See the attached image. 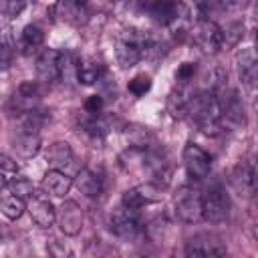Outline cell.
Here are the masks:
<instances>
[{
	"instance_id": "obj_27",
	"label": "cell",
	"mask_w": 258,
	"mask_h": 258,
	"mask_svg": "<svg viewBox=\"0 0 258 258\" xmlns=\"http://www.w3.org/2000/svg\"><path fill=\"white\" fill-rule=\"evenodd\" d=\"M194 75H196V64H194V62H183V64H179V69L175 71V81H177L179 85H187V83L194 79Z\"/></svg>"
},
{
	"instance_id": "obj_21",
	"label": "cell",
	"mask_w": 258,
	"mask_h": 258,
	"mask_svg": "<svg viewBox=\"0 0 258 258\" xmlns=\"http://www.w3.org/2000/svg\"><path fill=\"white\" fill-rule=\"evenodd\" d=\"M244 32H246V28L240 20H234V22H228L226 26H222V50L236 46L244 38Z\"/></svg>"
},
{
	"instance_id": "obj_4",
	"label": "cell",
	"mask_w": 258,
	"mask_h": 258,
	"mask_svg": "<svg viewBox=\"0 0 258 258\" xmlns=\"http://www.w3.org/2000/svg\"><path fill=\"white\" fill-rule=\"evenodd\" d=\"M204 200V220L210 224H222L228 216H230V196L226 194V189L220 183H214L206 189V194L202 196Z\"/></svg>"
},
{
	"instance_id": "obj_34",
	"label": "cell",
	"mask_w": 258,
	"mask_h": 258,
	"mask_svg": "<svg viewBox=\"0 0 258 258\" xmlns=\"http://www.w3.org/2000/svg\"><path fill=\"white\" fill-rule=\"evenodd\" d=\"M256 18H258V6H256Z\"/></svg>"
},
{
	"instance_id": "obj_26",
	"label": "cell",
	"mask_w": 258,
	"mask_h": 258,
	"mask_svg": "<svg viewBox=\"0 0 258 258\" xmlns=\"http://www.w3.org/2000/svg\"><path fill=\"white\" fill-rule=\"evenodd\" d=\"M28 2H30V0H4V2H2L4 16H8V18L18 16V14L26 8V4H28Z\"/></svg>"
},
{
	"instance_id": "obj_10",
	"label": "cell",
	"mask_w": 258,
	"mask_h": 258,
	"mask_svg": "<svg viewBox=\"0 0 258 258\" xmlns=\"http://www.w3.org/2000/svg\"><path fill=\"white\" fill-rule=\"evenodd\" d=\"M56 220H58V226L62 230V234L67 236H77L83 228V222H85V216H83V208L73 202V200H67L58 210H56Z\"/></svg>"
},
{
	"instance_id": "obj_12",
	"label": "cell",
	"mask_w": 258,
	"mask_h": 258,
	"mask_svg": "<svg viewBox=\"0 0 258 258\" xmlns=\"http://www.w3.org/2000/svg\"><path fill=\"white\" fill-rule=\"evenodd\" d=\"M236 67L240 81H244L250 89H258V50H240L236 54Z\"/></svg>"
},
{
	"instance_id": "obj_17",
	"label": "cell",
	"mask_w": 258,
	"mask_h": 258,
	"mask_svg": "<svg viewBox=\"0 0 258 258\" xmlns=\"http://www.w3.org/2000/svg\"><path fill=\"white\" fill-rule=\"evenodd\" d=\"M46 163L54 169H62V167H69L73 163V149L67 141H54L48 145L46 153Z\"/></svg>"
},
{
	"instance_id": "obj_31",
	"label": "cell",
	"mask_w": 258,
	"mask_h": 258,
	"mask_svg": "<svg viewBox=\"0 0 258 258\" xmlns=\"http://www.w3.org/2000/svg\"><path fill=\"white\" fill-rule=\"evenodd\" d=\"M139 2V6L143 8V10H147V12H151L153 10V6L159 2V0H137Z\"/></svg>"
},
{
	"instance_id": "obj_15",
	"label": "cell",
	"mask_w": 258,
	"mask_h": 258,
	"mask_svg": "<svg viewBox=\"0 0 258 258\" xmlns=\"http://www.w3.org/2000/svg\"><path fill=\"white\" fill-rule=\"evenodd\" d=\"M14 149L20 157L30 159L40 151V135L38 131H30V129H18L16 137H14Z\"/></svg>"
},
{
	"instance_id": "obj_7",
	"label": "cell",
	"mask_w": 258,
	"mask_h": 258,
	"mask_svg": "<svg viewBox=\"0 0 258 258\" xmlns=\"http://www.w3.org/2000/svg\"><path fill=\"white\" fill-rule=\"evenodd\" d=\"M109 228L119 238H135V234L139 232V218L135 214V208L121 204V208L113 210L109 216Z\"/></svg>"
},
{
	"instance_id": "obj_20",
	"label": "cell",
	"mask_w": 258,
	"mask_h": 258,
	"mask_svg": "<svg viewBox=\"0 0 258 258\" xmlns=\"http://www.w3.org/2000/svg\"><path fill=\"white\" fill-rule=\"evenodd\" d=\"M44 42V32L40 26L36 24H26L22 28V36H20V46L24 52H32L36 50L40 44Z\"/></svg>"
},
{
	"instance_id": "obj_14",
	"label": "cell",
	"mask_w": 258,
	"mask_h": 258,
	"mask_svg": "<svg viewBox=\"0 0 258 258\" xmlns=\"http://www.w3.org/2000/svg\"><path fill=\"white\" fill-rule=\"evenodd\" d=\"M28 212L32 216V220L40 226V228H50L56 222V208L46 200V198H30L28 204Z\"/></svg>"
},
{
	"instance_id": "obj_13",
	"label": "cell",
	"mask_w": 258,
	"mask_h": 258,
	"mask_svg": "<svg viewBox=\"0 0 258 258\" xmlns=\"http://www.w3.org/2000/svg\"><path fill=\"white\" fill-rule=\"evenodd\" d=\"M73 183H75V179L71 175H67L62 169H54V167H50L42 177L44 194L54 196V198H64L69 194V189L73 187Z\"/></svg>"
},
{
	"instance_id": "obj_3",
	"label": "cell",
	"mask_w": 258,
	"mask_h": 258,
	"mask_svg": "<svg viewBox=\"0 0 258 258\" xmlns=\"http://www.w3.org/2000/svg\"><path fill=\"white\" fill-rule=\"evenodd\" d=\"M173 210L175 216L185 224H196L204 220V200L202 194L194 187H179L173 196Z\"/></svg>"
},
{
	"instance_id": "obj_2",
	"label": "cell",
	"mask_w": 258,
	"mask_h": 258,
	"mask_svg": "<svg viewBox=\"0 0 258 258\" xmlns=\"http://www.w3.org/2000/svg\"><path fill=\"white\" fill-rule=\"evenodd\" d=\"M153 48H155L153 36H149L147 32H141V30L129 28L119 34L117 44H115V56L123 69H131Z\"/></svg>"
},
{
	"instance_id": "obj_32",
	"label": "cell",
	"mask_w": 258,
	"mask_h": 258,
	"mask_svg": "<svg viewBox=\"0 0 258 258\" xmlns=\"http://www.w3.org/2000/svg\"><path fill=\"white\" fill-rule=\"evenodd\" d=\"M254 40H256V50H258V30H256V34H254Z\"/></svg>"
},
{
	"instance_id": "obj_29",
	"label": "cell",
	"mask_w": 258,
	"mask_h": 258,
	"mask_svg": "<svg viewBox=\"0 0 258 258\" xmlns=\"http://www.w3.org/2000/svg\"><path fill=\"white\" fill-rule=\"evenodd\" d=\"M103 97L101 95H91V97H87V101H85V113L87 115H99L101 111H103Z\"/></svg>"
},
{
	"instance_id": "obj_33",
	"label": "cell",
	"mask_w": 258,
	"mask_h": 258,
	"mask_svg": "<svg viewBox=\"0 0 258 258\" xmlns=\"http://www.w3.org/2000/svg\"><path fill=\"white\" fill-rule=\"evenodd\" d=\"M254 236H256V240H258V226H256V230H254Z\"/></svg>"
},
{
	"instance_id": "obj_1",
	"label": "cell",
	"mask_w": 258,
	"mask_h": 258,
	"mask_svg": "<svg viewBox=\"0 0 258 258\" xmlns=\"http://www.w3.org/2000/svg\"><path fill=\"white\" fill-rule=\"evenodd\" d=\"M187 113L198 123L202 133H206L210 137H216V135H220L224 131V119H222L220 103H218V99H216V95L212 91L191 97Z\"/></svg>"
},
{
	"instance_id": "obj_30",
	"label": "cell",
	"mask_w": 258,
	"mask_h": 258,
	"mask_svg": "<svg viewBox=\"0 0 258 258\" xmlns=\"http://www.w3.org/2000/svg\"><path fill=\"white\" fill-rule=\"evenodd\" d=\"M252 0H220V4L226 8V10H232V12H238V10H244L250 6Z\"/></svg>"
},
{
	"instance_id": "obj_5",
	"label": "cell",
	"mask_w": 258,
	"mask_h": 258,
	"mask_svg": "<svg viewBox=\"0 0 258 258\" xmlns=\"http://www.w3.org/2000/svg\"><path fill=\"white\" fill-rule=\"evenodd\" d=\"M191 38L198 44V48L206 54H214L222 50V26H218L210 18H200L198 26L191 32Z\"/></svg>"
},
{
	"instance_id": "obj_6",
	"label": "cell",
	"mask_w": 258,
	"mask_h": 258,
	"mask_svg": "<svg viewBox=\"0 0 258 258\" xmlns=\"http://www.w3.org/2000/svg\"><path fill=\"white\" fill-rule=\"evenodd\" d=\"M183 165L191 179H206L212 169V157L198 145V143H185L183 147Z\"/></svg>"
},
{
	"instance_id": "obj_25",
	"label": "cell",
	"mask_w": 258,
	"mask_h": 258,
	"mask_svg": "<svg viewBox=\"0 0 258 258\" xmlns=\"http://www.w3.org/2000/svg\"><path fill=\"white\" fill-rule=\"evenodd\" d=\"M18 173V165H16V161L12 159V157H8L6 153H2L0 155V177H2V185L6 187L10 181H12V177Z\"/></svg>"
},
{
	"instance_id": "obj_19",
	"label": "cell",
	"mask_w": 258,
	"mask_h": 258,
	"mask_svg": "<svg viewBox=\"0 0 258 258\" xmlns=\"http://www.w3.org/2000/svg\"><path fill=\"white\" fill-rule=\"evenodd\" d=\"M232 183L240 191H254V179H252V163H238L230 173Z\"/></svg>"
},
{
	"instance_id": "obj_9",
	"label": "cell",
	"mask_w": 258,
	"mask_h": 258,
	"mask_svg": "<svg viewBox=\"0 0 258 258\" xmlns=\"http://www.w3.org/2000/svg\"><path fill=\"white\" fill-rule=\"evenodd\" d=\"M163 198L161 194V187L153 181H147V183H139L131 189H127L121 198V204L123 206H129V208H143V206H149V204H155Z\"/></svg>"
},
{
	"instance_id": "obj_16",
	"label": "cell",
	"mask_w": 258,
	"mask_h": 258,
	"mask_svg": "<svg viewBox=\"0 0 258 258\" xmlns=\"http://www.w3.org/2000/svg\"><path fill=\"white\" fill-rule=\"evenodd\" d=\"M75 185L79 187L81 194H85L87 198H99L103 191V181L101 177L91 171L89 167H81L75 175Z\"/></svg>"
},
{
	"instance_id": "obj_24",
	"label": "cell",
	"mask_w": 258,
	"mask_h": 258,
	"mask_svg": "<svg viewBox=\"0 0 258 258\" xmlns=\"http://www.w3.org/2000/svg\"><path fill=\"white\" fill-rule=\"evenodd\" d=\"M127 89H129L131 95H135V97H143V95L149 93V89H151V77L145 75V73L135 75V77L129 81Z\"/></svg>"
},
{
	"instance_id": "obj_28",
	"label": "cell",
	"mask_w": 258,
	"mask_h": 258,
	"mask_svg": "<svg viewBox=\"0 0 258 258\" xmlns=\"http://www.w3.org/2000/svg\"><path fill=\"white\" fill-rule=\"evenodd\" d=\"M10 58H12V40H10L8 28H6L4 30V40H2V71H8Z\"/></svg>"
},
{
	"instance_id": "obj_8",
	"label": "cell",
	"mask_w": 258,
	"mask_h": 258,
	"mask_svg": "<svg viewBox=\"0 0 258 258\" xmlns=\"http://www.w3.org/2000/svg\"><path fill=\"white\" fill-rule=\"evenodd\" d=\"M62 64H64V52L54 48H44L36 56V75L42 83H52L62 77Z\"/></svg>"
},
{
	"instance_id": "obj_11",
	"label": "cell",
	"mask_w": 258,
	"mask_h": 258,
	"mask_svg": "<svg viewBox=\"0 0 258 258\" xmlns=\"http://www.w3.org/2000/svg\"><path fill=\"white\" fill-rule=\"evenodd\" d=\"M185 254L187 256H224L226 246L220 238L212 234H200L185 244Z\"/></svg>"
},
{
	"instance_id": "obj_23",
	"label": "cell",
	"mask_w": 258,
	"mask_h": 258,
	"mask_svg": "<svg viewBox=\"0 0 258 258\" xmlns=\"http://www.w3.org/2000/svg\"><path fill=\"white\" fill-rule=\"evenodd\" d=\"M6 189H8L10 194L22 198V200L34 198V185H32V181H30L28 177H24V175H14L12 181L6 185Z\"/></svg>"
},
{
	"instance_id": "obj_22",
	"label": "cell",
	"mask_w": 258,
	"mask_h": 258,
	"mask_svg": "<svg viewBox=\"0 0 258 258\" xmlns=\"http://www.w3.org/2000/svg\"><path fill=\"white\" fill-rule=\"evenodd\" d=\"M0 210H2V214H4L8 220H18V218L24 214V210H26V202H24L22 198L10 194V196H4V198H2Z\"/></svg>"
},
{
	"instance_id": "obj_18",
	"label": "cell",
	"mask_w": 258,
	"mask_h": 258,
	"mask_svg": "<svg viewBox=\"0 0 258 258\" xmlns=\"http://www.w3.org/2000/svg\"><path fill=\"white\" fill-rule=\"evenodd\" d=\"M105 73V67L95 60V58H87V60H79V69H77V81L83 85H95Z\"/></svg>"
}]
</instances>
